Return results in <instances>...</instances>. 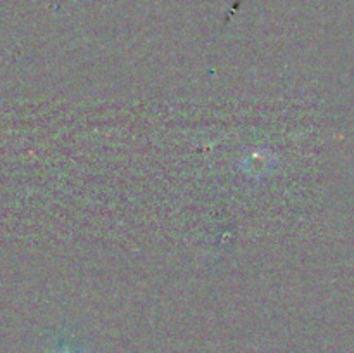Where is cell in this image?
<instances>
[{"label":"cell","instance_id":"obj_1","mask_svg":"<svg viewBox=\"0 0 354 353\" xmlns=\"http://www.w3.org/2000/svg\"><path fill=\"white\" fill-rule=\"evenodd\" d=\"M62 353H75V352H62Z\"/></svg>","mask_w":354,"mask_h":353}]
</instances>
